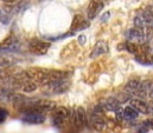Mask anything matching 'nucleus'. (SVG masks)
<instances>
[{
  "instance_id": "obj_1",
  "label": "nucleus",
  "mask_w": 153,
  "mask_h": 133,
  "mask_svg": "<svg viewBox=\"0 0 153 133\" xmlns=\"http://www.w3.org/2000/svg\"><path fill=\"white\" fill-rule=\"evenodd\" d=\"M69 86H70V83L68 79H65V80H57V81L49 83L43 87H44L45 94H61V93H64L69 88Z\"/></svg>"
},
{
  "instance_id": "obj_2",
  "label": "nucleus",
  "mask_w": 153,
  "mask_h": 133,
  "mask_svg": "<svg viewBox=\"0 0 153 133\" xmlns=\"http://www.w3.org/2000/svg\"><path fill=\"white\" fill-rule=\"evenodd\" d=\"M70 120V111L64 106H57L52 112V124L56 127H62L67 121Z\"/></svg>"
},
{
  "instance_id": "obj_3",
  "label": "nucleus",
  "mask_w": 153,
  "mask_h": 133,
  "mask_svg": "<svg viewBox=\"0 0 153 133\" xmlns=\"http://www.w3.org/2000/svg\"><path fill=\"white\" fill-rule=\"evenodd\" d=\"M20 119L26 123V124H31V125H39L43 124L46 119L45 114L40 113V112H36V111H25L23 112Z\"/></svg>"
},
{
  "instance_id": "obj_4",
  "label": "nucleus",
  "mask_w": 153,
  "mask_h": 133,
  "mask_svg": "<svg viewBox=\"0 0 153 133\" xmlns=\"http://www.w3.org/2000/svg\"><path fill=\"white\" fill-rule=\"evenodd\" d=\"M49 48H50V42H48V41L32 39L29 42V51L33 54H37V56L45 54L49 51Z\"/></svg>"
},
{
  "instance_id": "obj_5",
  "label": "nucleus",
  "mask_w": 153,
  "mask_h": 133,
  "mask_svg": "<svg viewBox=\"0 0 153 133\" xmlns=\"http://www.w3.org/2000/svg\"><path fill=\"white\" fill-rule=\"evenodd\" d=\"M105 2H102L101 0H89L88 7H87V17L89 20L95 19V17L99 14V12H101V10L103 8Z\"/></svg>"
},
{
  "instance_id": "obj_6",
  "label": "nucleus",
  "mask_w": 153,
  "mask_h": 133,
  "mask_svg": "<svg viewBox=\"0 0 153 133\" xmlns=\"http://www.w3.org/2000/svg\"><path fill=\"white\" fill-rule=\"evenodd\" d=\"M129 104L138 113H143V114L150 113V105L145 100L140 99V98H131Z\"/></svg>"
},
{
  "instance_id": "obj_7",
  "label": "nucleus",
  "mask_w": 153,
  "mask_h": 133,
  "mask_svg": "<svg viewBox=\"0 0 153 133\" xmlns=\"http://www.w3.org/2000/svg\"><path fill=\"white\" fill-rule=\"evenodd\" d=\"M89 26V23L85 21L84 17L81 15V14H76L73 19V23H71V26H70V33H75L78 31H82L84 28H87Z\"/></svg>"
},
{
  "instance_id": "obj_8",
  "label": "nucleus",
  "mask_w": 153,
  "mask_h": 133,
  "mask_svg": "<svg viewBox=\"0 0 153 133\" xmlns=\"http://www.w3.org/2000/svg\"><path fill=\"white\" fill-rule=\"evenodd\" d=\"M140 84H141V81L139 79H131L125 86L126 94H128L129 97H132V96L138 97L139 91H140Z\"/></svg>"
},
{
  "instance_id": "obj_9",
  "label": "nucleus",
  "mask_w": 153,
  "mask_h": 133,
  "mask_svg": "<svg viewBox=\"0 0 153 133\" xmlns=\"http://www.w3.org/2000/svg\"><path fill=\"white\" fill-rule=\"evenodd\" d=\"M89 123H90V125H91L95 130H97V131H105V130L107 129V124H106V121L103 120L102 115H100V114L91 113V114H90V118H89Z\"/></svg>"
},
{
  "instance_id": "obj_10",
  "label": "nucleus",
  "mask_w": 153,
  "mask_h": 133,
  "mask_svg": "<svg viewBox=\"0 0 153 133\" xmlns=\"http://www.w3.org/2000/svg\"><path fill=\"white\" fill-rule=\"evenodd\" d=\"M0 48L4 50V51H13V50L18 48V39L13 34L6 37L0 42Z\"/></svg>"
},
{
  "instance_id": "obj_11",
  "label": "nucleus",
  "mask_w": 153,
  "mask_h": 133,
  "mask_svg": "<svg viewBox=\"0 0 153 133\" xmlns=\"http://www.w3.org/2000/svg\"><path fill=\"white\" fill-rule=\"evenodd\" d=\"M108 50H109V48H108L107 41H105V40H99V41L95 44V46H94V48H93V51H91V53H90V58H96V57H99V56H102V54L107 53Z\"/></svg>"
},
{
  "instance_id": "obj_12",
  "label": "nucleus",
  "mask_w": 153,
  "mask_h": 133,
  "mask_svg": "<svg viewBox=\"0 0 153 133\" xmlns=\"http://www.w3.org/2000/svg\"><path fill=\"white\" fill-rule=\"evenodd\" d=\"M117 113V115H120L122 119H125V120H128V121H132V120H135L137 118H138V115H139V113L132 107V106H127V107H125L122 111H117L116 112Z\"/></svg>"
},
{
  "instance_id": "obj_13",
  "label": "nucleus",
  "mask_w": 153,
  "mask_h": 133,
  "mask_svg": "<svg viewBox=\"0 0 153 133\" xmlns=\"http://www.w3.org/2000/svg\"><path fill=\"white\" fill-rule=\"evenodd\" d=\"M134 58H135V61H138L141 65H145V66H152L153 65V54L151 53V51L141 52V53L134 56Z\"/></svg>"
},
{
  "instance_id": "obj_14",
  "label": "nucleus",
  "mask_w": 153,
  "mask_h": 133,
  "mask_svg": "<svg viewBox=\"0 0 153 133\" xmlns=\"http://www.w3.org/2000/svg\"><path fill=\"white\" fill-rule=\"evenodd\" d=\"M103 110L111 111V112H117L120 110V101L116 99V97H109L103 101L102 104Z\"/></svg>"
},
{
  "instance_id": "obj_15",
  "label": "nucleus",
  "mask_w": 153,
  "mask_h": 133,
  "mask_svg": "<svg viewBox=\"0 0 153 133\" xmlns=\"http://www.w3.org/2000/svg\"><path fill=\"white\" fill-rule=\"evenodd\" d=\"M16 94L17 93L14 91L1 86L0 87V102H12L14 97H16Z\"/></svg>"
},
{
  "instance_id": "obj_16",
  "label": "nucleus",
  "mask_w": 153,
  "mask_h": 133,
  "mask_svg": "<svg viewBox=\"0 0 153 133\" xmlns=\"http://www.w3.org/2000/svg\"><path fill=\"white\" fill-rule=\"evenodd\" d=\"M17 63V60L13 57L10 56H4L0 54V68H6V67H12Z\"/></svg>"
},
{
  "instance_id": "obj_17",
  "label": "nucleus",
  "mask_w": 153,
  "mask_h": 133,
  "mask_svg": "<svg viewBox=\"0 0 153 133\" xmlns=\"http://www.w3.org/2000/svg\"><path fill=\"white\" fill-rule=\"evenodd\" d=\"M76 114H77V120H78V124H79V126H81V129L83 127V126H85L87 125V123H88V118H87V113H85V110L83 108V107H77L76 110Z\"/></svg>"
},
{
  "instance_id": "obj_18",
  "label": "nucleus",
  "mask_w": 153,
  "mask_h": 133,
  "mask_svg": "<svg viewBox=\"0 0 153 133\" xmlns=\"http://www.w3.org/2000/svg\"><path fill=\"white\" fill-rule=\"evenodd\" d=\"M37 88H38V85H37L33 80H27V81H25V83L22 85V87H20V90H22L23 92H25V93H32V92H35Z\"/></svg>"
},
{
  "instance_id": "obj_19",
  "label": "nucleus",
  "mask_w": 153,
  "mask_h": 133,
  "mask_svg": "<svg viewBox=\"0 0 153 133\" xmlns=\"http://www.w3.org/2000/svg\"><path fill=\"white\" fill-rule=\"evenodd\" d=\"M7 115H8L7 111H6L4 107H0V124H2V123L6 120Z\"/></svg>"
},
{
  "instance_id": "obj_20",
  "label": "nucleus",
  "mask_w": 153,
  "mask_h": 133,
  "mask_svg": "<svg viewBox=\"0 0 153 133\" xmlns=\"http://www.w3.org/2000/svg\"><path fill=\"white\" fill-rule=\"evenodd\" d=\"M10 73L7 72V71H5L4 68H0V83H2L5 79H6V77Z\"/></svg>"
},
{
  "instance_id": "obj_21",
  "label": "nucleus",
  "mask_w": 153,
  "mask_h": 133,
  "mask_svg": "<svg viewBox=\"0 0 153 133\" xmlns=\"http://www.w3.org/2000/svg\"><path fill=\"white\" fill-rule=\"evenodd\" d=\"M77 40H78V42H79L81 45H84V44H85V40H87V38H85V35H79Z\"/></svg>"
},
{
  "instance_id": "obj_22",
  "label": "nucleus",
  "mask_w": 153,
  "mask_h": 133,
  "mask_svg": "<svg viewBox=\"0 0 153 133\" xmlns=\"http://www.w3.org/2000/svg\"><path fill=\"white\" fill-rule=\"evenodd\" d=\"M109 18V12H107L106 13V15H102V18H101V21L102 23H105V21H107V19Z\"/></svg>"
},
{
  "instance_id": "obj_23",
  "label": "nucleus",
  "mask_w": 153,
  "mask_h": 133,
  "mask_svg": "<svg viewBox=\"0 0 153 133\" xmlns=\"http://www.w3.org/2000/svg\"><path fill=\"white\" fill-rule=\"evenodd\" d=\"M149 7H150V10L152 11V13H153V6H149Z\"/></svg>"
},
{
  "instance_id": "obj_24",
  "label": "nucleus",
  "mask_w": 153,
  "mask_h": 133,
  "mask_svg": "<svg viewBox=\"0 0 153 133\" xmlns=\"http://www.w3.org/2000/svg\"><path fill=\"white\" fill-rule=\"evenodd\" d=\"M101 1H102V2H106V1H108V0H101Z\"/></svg>"
},
{
  "instance_id": "obj_25",
  "label": "nucleus",
  "mask_w": 153,
  "mask_h": 133,
  "mask_svg": "<svg viewBox=\"0 0 153 133\" xmlns=\"http://www.w3.org/2000/svg\"><path fill=\"white\" fill-rule=\"evenodd\" d=\"M151 51H153V44H152V47H151Z\"/></svg>"
}]
</instances>
